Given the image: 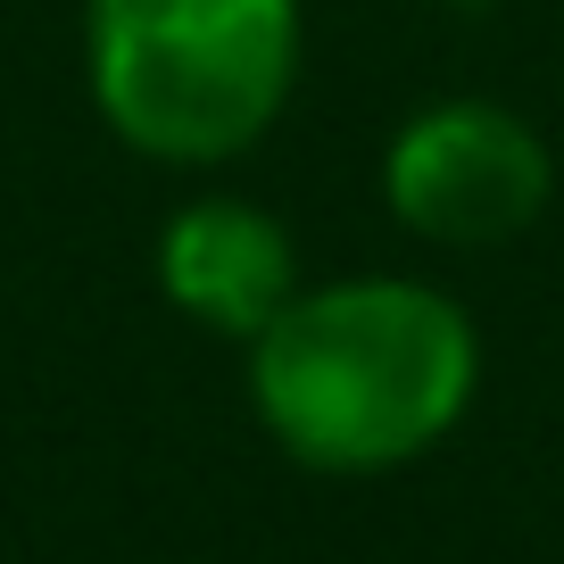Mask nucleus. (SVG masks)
Segmentation results:
<instances>
[{
	"label": "nucleus",
	"instance_id": "f257e3e1",
	"mask_svg": "<svg viewBox=\"0 0 564 564\" xmlns=\"http://www.w3.org/2000/svg\"><path fill=\"white\" fill-rule=\"evenodd\" d=\"M481 390V333L441 282L349 274L291 291L249 340V406L282 457L316 474H390L465 423Z\"/></svg>",
	"mask_w": 564,
	"mask_h": 564
},
{
	"label": "nucleus",
	"instance_id": "7ed1b4c3",
	"mask_svg": "<svg viewBox=\"0 0 564 564\" xmlns=\"http://www.w3.org/2000/svg\"><path fill=\"white\" fill-rule=\"evenodd\" d=\"M382 199L432 249H507L556 199V159L531 117L498 100H432L390 133Z\"/></svg>",
	"mask_w": 564,
	"mask_h": 564
},
{
	"label": "nucleus",
	"instance_id": "f03ea898",
	"mask_svg": "<svg viewBox=\"0 0 564 564\" xmlns=\"http://www.w3.org/2000/svg\"><path fill=\"white\" fill-rule=\"evenodd\" d=\"M91 108L159 166H225L300 84V0H84Z\"/></svg>",
	"mask_w": 564,
	"mask_h": 564
},
{
	"label": "nucleus",
	"instance_id": "20e7f679",
	"mask_svg": "<svg viewBox=\"0 0 564 564\" xmlns=\"http://www.w3.org/2000/svg\"><path fill=\"white\" fill-rule=\"evenodd\" d=\"M159 291L225 340H258L300 291V249L274 208L241 192H199L159 232Z\"/></svg>",
	"mask_w": 564,
	"mask_h": 564
}]
</instances>
